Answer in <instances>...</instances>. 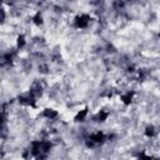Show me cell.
<instances>
[{
	"label": "cell",
	"mask_w": 160,
	"mask_h": 160,
	"mask_svg": "<svg viewBox=\"0 0 160 160\" xmlns=\"http://www.w3.org/2000/svg\"><path fill=\"white\" fill-rule=\"evenodd\" d=\"M5 20V10L0 8V23H4Z\"/></svg>",
	"instance_id": "obj_13"
},
{
	"label": "cell",
	"mask_w": 160,
	"mask_h": 160,
	"mask_svg": "<svg viewBox=\"0 0 160 160\" xmlns=\"http://www.w3.org/2000/svg\"><path fill=\"white\" fill-rule=\"evenodd\" d=\"M43 115H44L45 118H48V119H55V118L58 116V111H55V110H53V109H45L44 113H43Z\"/></svg>",
	"instance_id": "obj_5"
},
{
	"label": "cell",
	"mask_w": 160,
	"mask_h": 160,
	"mask_svg": "<svg viewBox=\"0 0 160 160\" xmlns=\"http://www.w3.org/2000/svg\"><path fill=\"white\" fill-rule=\"evenodd\" d=\"M39 70H40L41 73H48V66H46V65H40V66H39Z\"/></svg>",
	"instance_id": "obj_14"
},
{
	"label": "cell",
	"mask_w": 160,
	"mask_h": 160,
	"mask_svg": "<svg viewBox=\"0 0 160 160\" xmlns=\"http://www.w3.org/2000/svg\"><path fill=\"white\" fill-rule=\"evenodd\" d=\"M24 45H25V38H24V35H19L18 36V48H19V49H22Z\"/></svg>",
	"instance_id": "obj_11"
},
{
	"label": "cell",
	"mask_w": 160,
	"mask_h": 160,
	"mask_svg": "<svg viewBox=\"0 0 160 160\" xmlns=\"http://www.w3.org/2000/svg\"><path fill=\"white\" fill-rule=\"evenodd\" d=\"M145 135L147 136H149V138H153L155 135V129H154V127H147V129H145Z\"/></svg>",
	"instance_id": "obj_9"
},
{
	"label": "cell",
	"mask_w": 160,
	"mask_h": 160,
	"mask_svg": "<svg viewBox=\"0 0 160 160\" xmlns=\"http://www.w3.org/2000/svg\"><path fill=\"white\" fill-rule=\"evenodd\" d=\"M138 159H139V160H153V158H151V156L145 155L144 153H140V154H139V156H138Z\"/></svg>",
	"instance_id": "obj_12"
},
{
	"label": "cell",
	"mask_w": 160,
	"mask_h": 160,
	"mask_svg": "<svg viewBox=\"0 0 160 160\" xmlns=\"http://www.w3.org/2000/svg\"><path fill=\"white\" fill-rule=\"evenodd\" d=\"M34 24L35 25H41L43 24V16H41V14L40 13H36V15L34 16Z\"/></svg>",
	"instance_id": "obj_10"
},
{
	"label": "cell",
	"mask_w": 160,
	"mask_h": 160,
	"mask_svg": "<svg viewBox=\"0 0 160 160\" xmlns=\"http://www.w3.org/2000/svg\"><path fill=\"white\" fill-rule=\"evenodd\" d=\"M0 5H1V3H0Z\"/></svg>",
	"instance_id": "obj_17"
},
{
	"label": "cell",
	"mask_w": 160,
	"mask_h": 160,
	"mask_svg": "<svg viewBox=\"0 0 160 160\" xmlns=\"http://www.w3.org/2000/svg\"><path fill=\"white\" fill-rule=\"evenodd\" d=\"M89 20H90V16L86 15V14H83V15L76 16V19H75V26L79 28V29H84V28L88 26Z\"/></svg>",
	"instance_id": "obj_1"
},
{
	"label": "cell",
	"mask_w": 160,
	"mask_h": 160,
	"mask_svg": "<svg viewBox=\"0 0 160 160\" xmlns=\"http://www.w3.org/2000/svg\"><path fill=\"white\" fill-rule=\"evenodd\" d=\"M89 139L92 141H94L95 144H101V143H104V140H105V135L99 131V133H96V134H93Z\"/></svg>",
	"instance_id": "obj_4"
},
{
	"label": "cell",
	"mask_w": 160,
	"mask_h": 160,
	"mask_svg": "<svg viewBox=\"0 0 160 160\" xmlns=\"http://www.w3.org/2000/svg\"><path fill=\"white\" fill-rule=\"evenodd\" d=\"M29 153H30V150H26L24 154H23V156H24L25 159H28V158H29Z\"/></svg>",
	"instance_id": "obj_15"
},
{
	"label": "cell",
	"mask_w": 160,
	"mask_h": 160,
	"mask_svg": "<svg viewBox=\"0 0 160 160\" xmlns=\"http://www.w3.org/2000/svg\"><path fill=\"white\" fill-rule=\"evenodd\" d=\"M154 160H159V159H154Z\"/></svg>",
	"instance_id": "obj_16"
},
{
	"label": "cell",
	"mask_w": 160,
	"mask_h": 160,
	"mask_svg": "<svg viewBox=\"0 0 160 160\" xmlns=\"http://www.w3.org/2000/svg\"><path fill=\"white\" fill-rule=\"evenodd\" d=\"M133 96H134V93H128L121 96L123 99V103L125 104V105H129V104L131 103V100H133Z\"/></svg>",
	"instance_id": "obj_8"
},
{
	"label": "cell",
	"mask_w": 160,
	"mask_h": 160,
	"mask_svg": "<svg viewBox=\"0 0 160 160\" xmlns=\"http://www.w3.org/2000/svg\"><path fill=\"white\" fill-rule=\"evenodd\" d=\"M86 115H88V108L83 109L80 113H78V115L75 116V121H84L85 118H86Z\"/></svg>",
	"instance_id": "obj_6"
},
{
	"label": "cell",
	"mask_w": 160,
	"mask_h": 160,
	"mask_svg": "<svg viewBox=\"0 0 160 160\" xmlns=\"http://www.w3.org/2000/svg\"><path fill=\"white\" fill-rule=\"evenodd\" d=\"M29 94L33 96L34 99H35V98H38V96H40V95H41V86H40V84H39V83H34V84H33V86L30 88V92H29Z\"/></svg>",
	"instance_id": "obj_3"
},
{
	"label": "cell",
	"mask_w": 160,
	"mask_h": 160,
	"mask_svg": "<svg viewBox=\"0 0 160 160\" xmlns=\"http://www.w3.org/2000/svg\"><path fill=\"white\" fill-rule=\"evenodd\" d=\"M35 99L33 98V96L28 93L25 95H22V96H19V103L20 104H23V105H30V106H35Z\"/></svg>",
	"instance_id": "obj_2"
},
{
	"label": "cell",
	"mask_w": 160,
	"mask_h": 160,
	"mask_svg": "<svg viewBox=\"0 0 160 160\" xmlns=\"http://www.w3.org/2000/svg\"><path fill=\"white\" fill-rule=\"evenodd\" d=\"M94 119H95V121H100V123L105 121L108 119V113H106V111H100V113L96 115Z\"/></svg>",
	"instance_id": "obj_7"
}]
</instances>
